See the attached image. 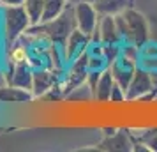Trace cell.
<instances>
[{
	"label": "cell",
	"instance_id": "5b68a950",
	"mask_svg": "<svg viewBox=\"0 0 157 152\" xmlns=\"http://www.w3.org/2000/svg\"><path fill=\"white\" fill-rule=\"evenodd\" d=\"M94 36L97 37V39H101L104 44L117 43L122 34H120V30H118L115 14H101L99 25H97V29L94 32Z\"/></svg>",
	"mask_w": 157,
	"mask_h": 152
},
{
	"label": "cell",
	"instance_id": "ac0fdd59",
	"mask_svg": "<svg viewBox=\"0 0 157 152\" xmlns=\"http://www.w3.org/2000/svg\"><path fill=\"white\" fill-rule=\"evenodd\" d=\"M125 99H127V97H125V90L115 81L113 88H111V99H109V101L111 103H124Z\"/></svg>",
	"mask_w": 157,
	"mask_h": 152
},
{
	"label": "cell",
	"instance_id": "d6986e66",
	"mask_svg": "<svg viewBox=\"0 0 157 152\" xmlns=\"http://www.w3.org/2000/svg\"><path fill=\"white\" fill-rule=\"evenodd\" d=\"M145 145H148L150 150L157 152V131H155V133H150V138L145 140Z\"/></svg>",
	"mask_w": 157,
	"mask_h": 152
},
{
	"label": "cell",
	"instance_id": "52a82bcc",
	"mask_svg": "<svg viewBox=\"0 0 157 152\" xmlns=\"http://www.w3.org/2000/svg\"><path fill=\"white\" fill-rule=\"evenodd\" d=\"M134 143L129 140L127 133L124 129H117L113 134H106V138L101 142L95 149L97 150H120V152H125V150H132Z\"/></svg>",
	"mask_w": 157,
	"mask_h": 152
},
{
	"label": "cell",
	"instance_id": "7a4b0ae2",
	"mask_svg": "<svg viewBox=\"0 0 157 152\" xmlns=\"http://www.w3.org/2000/svg\"><path fill=\"white\" fill-rule=\"evenodd\" d=\"M2 16H4L2 18L4 20V43L9 51L23 32H27L32 27V23L23 6L2 7Z\"/></svg>",
	"mask_w": 157,
	"mask_h": 152
},
{
	"label": "cell",
	"instance_id": "4fadbf2b",
	"mask_svg": "<svg viewBox=\"0 0 157 152\" xmlns=\"http://www.w3.org/2000/svg\"><path fill=\"white\" fill-rule=\"evenodd\" d=\"M53 81H55V74L48 71H34V81H32V94L34 97L46 94L48 90L53 88Z\"/></svg>",
	"mask_w": 157,
	"mask_h": 152
},
{
	"label": "cell",
	"instance_id": "2e32d148",
	"mask_svg": "<svg viewBox=\"0 0 157 152\" xmlns=\"http://www.w3.org/2000/svg\"><path fill=\"white\" fill-rule=\"evenodd\" d=\"M67 0H44V13H43V23L50 21L53 18H57L64 13Z\"/></svg>",
	"mask_w": 157,
	"mask_h": 152
},
{
	"label": "cell",
	"instance_id": "ba28073f",
	"mask_svg": "<svg viewBox=\"0 0 157 152\" xmlns=\"http://www.w3.org/2000/svg\"><path fill=\"white\" fill-rule=\"evenodd\" d=\"M32 81H34V71H30L29 62H25V64H16V65L11 64L7 83L32 90Z\"/></svg>",
	"mask_w": 157,
	"mask_h": 152
},
{
	"label": "cell",
	"instance_id": "277c9868",
	"mask_svg": "<svg viewBox=\"0 0 157 152\" xmlns=\"http://www.w3.org/2000/svg\"><path fill=\"white\" fill-rule=\"evenodd\" d=\"M74 21L76 29L81 30L86 36H94V32L99 25V13L90 2H74Z\"/></svg>",
	"mask_w": 157,
	"mask_h": 152
},
{
	"label": "cell",
	"instance_id": "3957f363",
	"mask_svg": "<svg viewBox=\"0 0 157 152\" xmlns=\"http://www.w3.org/2000/svg\"><path fill=\"white\" fill-rule=\"evenodd\" d=\"M34 27H37L39 30H43V34L46 37H50L53 43L65 46L69 36L72 34V30L76 27V21H74V7H65L64 13L60 16L53 18L50 21L34 25Z\"/></svg>",
	"mask_w": 157,
	"mask_h": 152
},
{
	"label": "cell",
	"instance_id": "9c48e42d",
	"mask_svg": "<svg viewBox=\"0 0 157 152\" xmlns=\"http://www.w3.org/2000/svg\"><path fill=\"white\" fill-rule=\"evenodd\" d=\"M115 85V78H113V72L111 69L108 67L99 74V78L94 85L92 92H94V97L97 99L99 103H108L111 99V88Z\"/></svg>",
	"mask_w": 157,
	"mask_h": 152
},
{
	"label": "cell",
	"instance_id": "7c38bea8",
	"mask_svg": "<svg viewBox=\"0 0 157 152\" xmlns=\"http://www.w3.org/2000/svg\"><path fill=\"white\" fill-rule=\"evenodd\" d=\"M88 39H90V36H86V34H83L81 30L74 29L72 30V34L69 36V39H67V43H65V58L67 60H71V58H78L81 53H83V50H85V46L88 44Z\"/></svg>",
	"mask_w": 157,
	"mask_h": 152
},
{
	"label": "cell",
	"instance_id": "30bf717a",
	"mask_svg": "<svg viewBox=\"0 0 157 152\" xmlns=\"http://www.w3.org/2000/svg\"><path fill=\"white\" fill-rule=\"evenodd\" d=\"M88 72H90V67H88V57L81 53V55L76 58V62L72 64V67H71L69 81H67V88L72 90V88L79 87V85L85 81V78L88 76Z\"/></svg>",
	"mask_w": 157,
	"mask_h": 152
},
{
	"label": "cell",
	"instance_id": "ffe728a7",
	"mask_svg": "<svg viewBox=\"0 0 157 152\" xmlns=\"http://www.w3.org/2000/svg\"><path fill=\"white\" fill-rule=\"evenodd\" d=\"M25 0H0V7H16V6H23Z\"/></svg>",
	"mask_w": 157,
	"mask_h": 152
},
{
	"label": "cell",
	"instance_id": "9a60e30c",
	"mask_svg": "<svg viewBox=\"0 0 157 152\" xmlns=\"http://www.w3.org/2000/svg\"><path fill=\"white\" fill-rule=\"evenodd\" d=\"M23 7L27 11V14L30 18L32 27L43 23V13H44V0H25Z\"/></svg>",
	"mask_w": 157,
	"mask_h": 152
},
{
	"label": "cell",
	"instance_id": "6da1fadb",
	"mask_svg": "<svg viewBox=\"0 0 157 152\" xmlns=\"http://www.w3.org/2000/svg\"><path fill=\"white\" fill-rule=\"evenodd\" d=\"M118 30L122 36H125L129 41H132L134 46H143L148 39V23L141 13H138L132 7H125L122 13L115 14Z\"/></svg>",
	"mask_w": 157,
	"mask_h": 152
},
{
	"label": "cell",
	"instance_id": "5bb4252c",
	"mask_svg": "<svg viewBox=\"0 0 157 152\" xmlns=\"http://www.w3.org/2000/svg\"><path fill=\"white\" fill-rule=\"evenodd\" d=\"M131 0H95L94 7L99 14H118L125 7H129Z\"/></svg>",
	"mask_w": 157,
	"mask_h": 152
},
{
	"label": "cell",
	"instance_id": "e0dca14e",
	"mask_svg": "<svg viewBox=\"0 0 157 152\" xmlns=\"http://www.w3.org/2000/svg\"><path fill=\"white\" fill-rule=\"evenodd\" d=\"M9 62L13 65L16 64H25L29 62V55H27V50L23 46H13V50H9Z\"/></svg>",
	"mask_w": 157,
	"mask_h": 152
},
{
	"label": "cell",
	"instance_id": "8992f818",
	"mask_svg": "<svg viewBox=\"0 0 157 152\" xmlns=\"http://www.w3.org/2000/svg\"><path fill=\"white\" fill-rule=\"evenodd\" d=\"M150 90H152V76L143 69H136L134 74H132V80L127 87L125 97L129 101H132V99H138V97H143L145 94H148Z\"/></svg>",
	"mask_w": 157,
	"mask_h": 152
},
{
	"label": "cell",
	"instance_id": "8fae6325",
	"mask_svg": "<svg viewBox=\"0 0 157 152\" xmlns=\"http://www.w3.org/2000/svg\"><path fill=\"white\" fill-rule=\"evenodd\" d=\"M34 99V94L29 88H21L16 85H6L0 87V103H30Z\"/></svg>",
	"mask_w": 157,
	"mask_h": 152
}]
</instances>
